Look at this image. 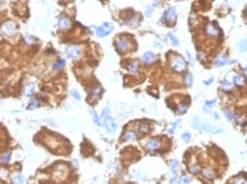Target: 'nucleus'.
<instances>
[{
    "instance_id": "c85d7f7f",
    "label": "nucleus",
    "mask_w": 247,
    "mask_h": 184,
    "mask_svg": "<svg viewBox=\"0 0 247 184\" xmlns=\"http://www.w3.org/2000/svg\"><path fill=\"white\" fill-rule=\"evenodd\" d=\"M180 122H181V119H178V121H175V122L172 124V126H171L170 130H169V133H170V134H173V133H174V130H175L177 125H178V124H180Z\"/></svg>"
},
{
    "instance_id": "a878e982",
    "label": "nucleus",
    "mask_w": 247,
    "mask_h": 184,
    "mask_svg": "<svg viewBox=\"0 0 247 184\" xmlns=\"http://www.w3.org/2000/svg\"><path fill=\"white\" fill-rule=\"evenodd\" d=\"M33 91H34V83H30L29 84V87L26 88V93H25V95H31L32 93H33Z\"/></svg>"
},
{
    "instance_id": "7ed1b4c3",
    "label": "nucleus",
    "mask_w": 247,
    "mask_h": 184,
    "mask_svg": "<svg viewBox=\"0 0 247 184\" xmlns=\"http://www.w3.org/2000/svg\"><path fill=\"white\" fill-rule=\"evenodd\" d=\"M171 66L175 72H184L187 68V62L181 56H175L171 62Z\"/></svg>"
},
{
    "instance_id": "ea45409f",
    "label": "nucleus",
    "mask_w": 247,
    "mask_h": 184,
    "mask_svg": "<svg viewBox=\"0 0 247 184\" xmlns=\"http://www.w3.org/2000/svg\"><path fill=\"white\" fill-rule=\"evenodd\" d=\"M71 94H72V95H73V97H74V98L77 99V100H79V99H80V94H79V93H77V92L75 91V90H72Z\"/></svg>"
},
{
    "instance_id": "473e14b6",
    "label": "nucleus",
    "mask_w": 247,
    "mask_h": 184,
    "mask_svg": "<svg viewBox=\"0 0 247 184\" xmlns=\"http://www.w3.org/2000/svg\"><path fill=\"white\" fill-rule=\"evenodd\" d=\"M187 109H188L187 105H180V107L178 108V114H185Z\"/></svg>"
},
{
    "instance_id": "20e7f679",
    "label": "nucleus",
    "mask_w": 247,
    "mask_h": 184,
    "mask_svg": "<svg viewBox=\"0 0 247 184\" xmlns=\"http://www.w3.org/2000/svg\"><path fill=\"white\" fill-rule=\"evenodd\" d=\"M112 31H113V25L109 23H104L103 25L96 29V34L98 36H105V35H108Z\"/></svg>"
},
{
    "instance_id": "6ab92c4d",
    "label": "nucleus",
    "mask_w": 247,
    "mask_h": 184,
    "mask_svg": "<svg viewBox=\"0 0 247 184\" xmlns=\"http://www.w3.org/2000/svg\"><path fill=\"white\" fill-rule=\"evenodd\" d=\"M89 111H90V115H91V117H92V119H93V122H95V124H97L98 126H100V125H101V121L99 119V117L97 116V114L93 111L92 109H90Z\"/></svg>"
},
{
    "instance_id": "f704fd0d",
    "label": "nucleus",
    "mask_w": 247,
    "mask_h": 184,
    "mask_svg": "<svg viewBox=\"0 0 247 184\" xmlns=\"http://www.w3.org/2000/svg\"><path fill=\"white\" fill-rule=\"evenodd\" d=\"M38 106H39V100L38 99H33L31 101V104H30V106H29V108L32 109V108H37Z\"/></svg>"
},
{
    "instance_id": "ddd939ff",
    "label": "nucleus",
    "mask_w": 247,
    "mask_h": 184,
    "mask_svg": "<svg viewBox=\"0 0 247 184\" xmlns=\"http://www.w3.org/2000/svg\"><path fill=\"white\" fill-rule=\"evenodd\" d=\"M142 60L145 62H152V61L155 60V55L150 51H147L142 55Z\"/></svg>"
},
{
    "instance_id": "5701e85b",
    "label": "nucleus",
    "mask_w": 247,
    "mask_h": 184,
    "mask_svg": "<svg viewBox=\"0 0 247 184\" xmlns=\"http://www.w3.org/2000/svg\"><path fill=\"white\" fill-rule=\"evenodd\" d=\"M101 93H103V89L100 87H97L92 91V97L93 98H99L101 95Z\"/></svg>"
},
{
    "instance_id": "a211bd4d",
    "label": "nucleus",
    "mask_w": 247,
    "mask_h": 184,
    "mask_svg": "<svg viewBox=\"0 0 247 184\" xmlns=\"http://www.w3.org/2000/svg\"><path fill=\"white\" fill-rule=\"evenodd\" d=\"M128 69L130 72H132V73H136V72L139 71V65L137 62H131V64L128 65Z\"/></svg>"
},
{
    "instance_id": "dca6fc26",
    "label": "nucleus",
    "mask_w": 247,
    "mask_h": 184,
    "mask_svg": "<svg viewBox=\"0 0 247 184\" xmlns=\"http://www.w3.org/2000/svg\"><path fill=\"white\" fill-rule=\"evenodd\" d=\"M178 168H179V161H178V160H173V161H172V164H171V172H172L173 176H175V175H177V173H178Z\"/></svg>"
},
{
    "instance_id": "a19ab883",
    "label": "nucleus",
    "mask_w": 247,
    "mask_h": 184,
    "mask_svg": "<svg viewBox=\"0 0 247 184\" xmlns=\"http://www.w3.org/2000/svg\"><path fill=\"white\" fill-rule=\"evenodd\" d=\"M212 81H213V77H211V78H210V80H207V81H204V84H205V85H210Z\"/></svg>"
},
{
    "instance_id": "37998d69",
    "label": "nucleus",
    "mask_w": 247,
    "mask_h": 184,
    "mask_svg": "<svg viewBox=\"0 0 247 184\" xmlns=\"http://www.w3.org/2000/svg\"><path fill=\"white\" fill-rule=\"evenodd\" d=\"M152 12H153V9H147V12H146V15L147 16H150V14H152Z\"/></svg>"
},
{
    "instance_id": "2f4dec72",
    "label": "nucleus",
    "mask_w": 247,
    "mask_h": 184,
    "mask_svg": "<svg viewBox=\"0 0 247 184\" xmlns=\"http://www.w3.org/2000/svg\"><path fill=\"white\" fill-rule=\"evenodd\" d=\"M168 36H169V39H170L171 42H172L173 45H175V46H178V45H179V40H178V39H177V38H175L173 34H171V33H170Z\"/></svg>"
},
{
    "instance_id": "0eeeda50",
    "label": "nucleus",
    "mask_w": 247,
    "mask_h": 184,
    "mask_svg": "<svg viewBox=\"0 0 247 184\" xmlns=\"http://www.w3.org/2000/svg\"><path fill=\"white\" fill-rule=\"evenodd\" d=\"M219 27L216 26L215 23H211V24H208L207 26H206V33L208 34V35H211V36H215L219 34Z\"/></svg>"
},
{
    "instance_id": "58836bf2",
    "label": "nucleus",
    "mask_w": 247,
    "mask_h": 184,
    "mask_svg": "<svg viewBox=\"0 0 247 184\" xmlns=\"http://www.w3.org/2000/svg\"><path fill=\"white\" fill-rule=\"evenodd\" d=\"M236 118H237V122L239 123V124H241V123L245 122V117H244L243 115H237V116H236Z\"/></svg>"
},
{
    "instance_id": "e433bc0d",
    "label": "nucleus",
    "mask_w": 247,
    "mask_h": 184,
    "mask_svg": "<svg viewBox=\"0 0 247 184\" xmlns=\"http://www.w3.org/2000/svg\"><path fill=\"white\" fill-rule=\"evenodd\" d=\"M142 133H147L148 131H149V125H147V124H144V125H141V130H140Z\"/></svg>"
},
{
    "instance_id": "2eb2a0df",
    "label": "nucleus",
    "mask_w": 247,
    "mask_h": 184,
    "mask_svg": "<svg viewBox=\"0 0 247 184\" xmlns=\"http://www.w3.org/2000/svg\"><path fill=\"white\" fill-rule=\"evenodd\" d=\"M237 49L239 52H244V51H247V39L240 41L238 45H237Z\"/></svg>"
},
{
    "instance_id": "6e6552de",
    "label": "nucleus",
    "mask_w": 247,
    "mask_h": 184,
    "mask_svg": "<svg viewBox=\"0 0 247 184\" xmlns=\"http://www.w3.org/2000/svg\"><path fill=\"white\" fill-rule=\"evenodd\" d=\"M165 18H166L169 22H172V23L175 22V19H177V12H175V9H174L173 7L169 8V9L165 12Z\"/></svg>"
},
{
    "instance_id": "aec40b11",
    "label": "nucleus",
    "mask_w": 247,
    "mask_h": 184,
    "mask_svg": "<svg viewBox=\"0 0 247 184\" xmlns=\"http://www.w3.org/2000/svg\"><path fill=\"white\" fill-rule=\"evenodd\" d=\"M221 88L223 90H231L232 84L230 82H228L227 80H223V81H221Z\"/></svg>"
},
{
    "instance_id": "423d86ee",
    "label": "nucleus",
    "mask_w": 247,
    "mask_h": 184,
    "mask_svg": "<svg viewBox=\"0 0 247 184\" xmlns=\"http://www.w3.org/2000/svg\"><path fill=\"white\" fill-rule=\"evenodd\" d=\"M66 55L71 58H77L81 55V48L77 46H71L66 48Z\"/></svg>"
},
{
    "instance_id": "9d476101",
    "label": "nucleus",
    "mask_w": 247,
    "mask_h": 184,
    "mask_svg": "<svg viewBox=\"0 0 247 184\" xmlns=\"http://www.w3.org/2000/svg\"><path fill=\"white\" fill-rule=\"evenodd\" d=\"M70 26V19L66 16H62L58 19V27L62 30H66Z\"/></svg>"
},
{
    "instance_id": "a18cd8bd",
    "label": "nucleus",
    "mask_w": 247,
    "mask_h": 184,
    "mask_svg": "<svg viewBox=\"0 0 247 184\" xmlns=\"http://www.w3.org/2000/svg\"><path fill=\"white\" fill-rule=\"evenodd\" d=\"M244 73H245V74H247V66L245 67V68H244Z\"/></svg>"
},
{
    "instance_id": "4c0bfd02",
    "label": "nucleus",
    "mask_w": 247,
    "mask_h": 184,
    "mask_svg": "<svg viewBox=\"0 0 247 184\" xmlns=\"http://www.w3.org/2000/svg\"><path fill=\"white\" fill-rule=\"evenodd\" d=\"M189 169H190V172H191V173L196 174V173H198V172L201 170V167H199V166H191Z\"/></svg>"
},
{
    "instance_id": "b1692460",
    "label": "nucleus",
    "mask_w": 247,
    "mask_h": 184,
    "mask_svg": "<svg viewBox=\"0 0 247 184\" xmlns=\"http://www.w3.org/2000/svg\"><path fill=\"white\" fill-rule=\"evenodd\" d=\"M136 133L135 132H128V133H125V135H124V138L125 140H128V141H132V140H135L136 139Z\"/></svg>"
},
{
    "instance_id": "bb28decb",
    "label": "nucleus",
    "mask_w": 247,
    "mask_h": 184,
    "mask_svg": "<svg viewBox=\"0 0 247 184\" xmlns=\"http://www.w3.org/2000/svg\"><path fill=\"white\" fill-rule=\"evenodd\" d=\"M186 84H187V87H191L192 85V75L190 73L187 74V76H186Z\"/></svg>"
},
{
    "instance_id": "f257e3e1",
    "label": "nucleus",
    "mask_w": 247,
    "mask_h": 184,
    "mask_svg": "<svg viewBox=\"0 0 247 184\" xmlns=\"http://www.w3.org/2000/svg\"><path fill=\"white\" fill-rule=\"evenodd\" d=\"M192 126L197 130H201V131H204V132H207V133H212V134H216V133H222L223 130H221L220 127H216L214 125H212L211 123L208 122H204V121H201L198 117H195L194 121H192Z\"/></svg>"
},
{
    "instance_id": "9b49d317",
    "label": "nucleus",
    "mask_w": 247,
    "mask_h": 184,
    "mask_svg": "<svg viewBox=\"0 0 247 184\" xmlns=\"http://www.w3.org/2000/svg\"><path fill=\"white\" fill-rule=\"evenodd\" d=\"M116 47H117V49H119L120 51H126V50L129 49V47H130V43H129V41H128L126 39H122V40L117 41Z\"/></svg>"
},
{
    "instance_id": "79ce46f5",
    "label": "nucleus",
    "mask_w": 247,
    "mask_h": 184,
    "mask_svg": "<svg viewBox=\"0 0 247 184\" xmlns=\"http://www.w3.org/2000/svg\"><path fill=\"white\" fill-rule=\"evenodd\" d=\"M26 41H28L29 43L33 42V39H32V36H26Z\"/></svg>"
},
{
    "instance_id": "c9c22d12",
    "label": "nucleus",
    "mask_w": 247,
    "mask_h": 184,
    "mask_svg": "<svg viewBox=\"0 0 247 184\" xmlns=\"http://www.w3.org/2000/svg\"><path fill=\"white\" fill-rule=\"evenodd\" d=\"M216 102L215 99H213V100H207V101H205V107H212V106H214Z\"/></svg>"
},
{
    "instance_id": "c756f323",
    "label": "nucleus",
    "mask_w": 247,
    "mask_h": 184,
    "mask_svg": "<svg viewBox=\"0 0 247 184\" xmlns=\"http://www.w3.org/2000/svg\"><path fill=\"white\" fill-rule=\"evenodd\" d=\"M224 116H226L229 121H232V119H233V113H232L231 110H229V109L224 110Z\"/></svg>"
},
{
    "instance_id": "c03bdc74",
    "label": "nucleus",
    "mask_w": 247,
    "mask_h": 184,
    "mask_svg": "<svg viewBox=\"0 0 247 184\" xmlns=\"http://www.w3.org/2000/svg\"><path fill=\"white\" fill-rule=\"evenodd\" d=\"M213 116H214V118H215V119H219V115H217L216 113H214V114H213Z\"/></svg>"
},
{
    "instance_id": "4be33fe9",
    "label": "nucleus",
    "mask_w": 247,
    "mask_h": 184,
    "mask_svg": "<svg viewBox=\"0 0 247 184\" xmlns=\"http://www.w3.org/2000/svg\"><path fill=\"white\" fill-rule=\"evenodd\" d=\"M203 174H204V176H205L206 179H210V180H212V179L214 177V173H213V170H212V169L206 168L204 172H203Z\"/></svg>"
},
{
    "instance_id": "412c9836",
    "label": "nucleus",
    "mask_w": 247,
    "mask_h": 184,
    "mask_svg": "<svg viewBox=\"0 0 247 184\" xmlns=\"http://www.w3.org/2000/svg\"><path fill=\"white\" fill-rule=\"evenodd\" d=\"M24 183V176L23 175H16L13 177V184H23Z\"/></svg>"
},
{
    "instance_id": "f3484780",
    "label": "nucleus",
    "mask_w": 247,
    "mask_h": 184,
    "mask_svg": "<svg viewBox=\"0 0 247 184\" xmlns=\"http://www.w3.org/2000/svg\"><path fill=\"white\" fill-rule=\"evenodd\" d=\"M190 183V177L189 176H180L179 179H178V181H177V184H189Z\"/></svg>"
},
{
    "instance_id": "f03ea898",
    "label": "nucleus",
    "mask_w": 247,
    "mask_h": 184,
    "mask_svg": "<svg viewBox=\"0 0 247 184\" xmlns=\"http://www.w3.org/2000/svg\"><path fill=\"white\" fill-rule=\"evenodd\" d=\"M101 122L104 124L105 128L107 130L108 133H114L116 131L117 125H116V123L114 122V119L112 118V116L109 114V110L107 108H105L103 110V113H101Z\"/></svg>"
},
{
    "instance_id": "393cba45",
    "label": "nucleus",
    "mask_w": 247,
    "mask_h": 184,
    "mask_svg": "<svg viewBox=\"0 0 247 184\" xmlns=\"http://www.w3.org/2000/svg\"><path fill=\"white\" fill-rule=\"evenodd\" d=\"M233 183L235 184H247V180L246 179H244V177H241V176H238V177L235 179Z\"/></svg>"
},
{
    "instance_id": "4468645a",
    "label": "nucleus",
    "mask_w": 247,
    "mask_h": 184,
    "mask_svg": "<svg viewBox=\"0 0 247 184\" xmlns=\"http://www.w3.org/2000/svg\"><path fill=\"white\" fill-rule=\"evenodd\" d=\"M232 81H233V83H235L237 87H241V85L245 84V78L243 76H239V75H233Z\"/></svg>"
},
{
    "instance_id": "7c9ffc66",
    "label": "nucleus",
    "mask_w": 247,
    "mask_h": 184,
    "mask_svg": "<svg viewBox=\"0 0 247 184\" xmlns=\"http://www.w3.org/2000/svg\"><path fill=\"white\" fill-rule=\"evenodd\" d=\"M64 65H65V60H64V59H61V60H58L55 64L54 68H55V69H59V68H63Z\"/></svg>"
},
{
    "instance_id": "f8f14e48",
    "label": "nucleus",
    "mask_w": 247,
    "mask_h": 184,
    "mask_svg": "<svg viewBox=\"0 0 247 184\" xmlns=\"http://www.w3.org/2000/svg\"><path fill=\"white\" fill-rule=\"evenodd\" d=\"M146 147H147V149H149V150H156V149H158L159 147H161V143H159V141L158 140H149L147 143H146Z\"/></svg>"
},
{
    "instance_id": "72a5a7b5",
    "label": "nucleus",
    "mask_w": 247,
    "mask_h": 184,
    "mask_svg": "<svg viewBox=\"0 0 247 184\" xmlns=\"http://www.w3.org/2000/svg\"><path fill=\"white\" fill-rule=\"evenodd\" d=\"M181 139H182L184 142H188V141L190 140V133H189V132H185V133L181 135Z\"/></svg>"
},
{
    "instance_id": "39448f33",
    "label": "nucleus",
    "mask_w": 247,
    "mask_h": 184,
    "mask_svg": "<svg viewBox=\"0 0 247 184\" xmlns=\"http://www.w3.org/2000/svg\"><path fill=\"white\" fill-rule=\"evenodd\" d=\"M1 31H2V33L6 34V35H13L16 31V25L13 22H7V23L2 24Z\"/></svg>"
},
{
    "instance_id": "cd10ccee",
    "label": "nucleus",
    "mask_w": 247,
    "mask_h": 184,
    "mask_svg": "<svg viewBox=\"0 0 247 184\" xmlns=\"http://www.w3.org/2000/svg\"><path fill=\"white\" fill-rule=\"evenodd\" d=\"M9 159H10V153L9 152L3 153V154L1 156V161H2V163H8Z\"/></svg>"
},
{
    "instance_id": "1a4fd4ad",
    "label": "nucleus",
    "mask_w": 247,
    "mask_h": 184,
    "mask_svg": "<svg viewBox=\"0 0 247 184\" xmlns=\"http://www.w3.org/2000/svg\"><path fill=\"white\" fill-rule=\"evenodd\" d=\"M227 64H228V58H227L226 55L217 56L215 58V60H214V66H216V67H221V66H224Z\"/></svg>"
}]
</instances>
